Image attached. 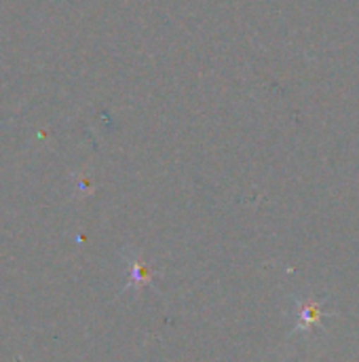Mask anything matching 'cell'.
Segmentation results:
<instances>
[{
    "label": "cell",
    "instance_id": "obj_1",
    "mask_svg": "<svg viewBox=\"0 0 359 362\" xmlns=\"http://www.w3.org/2000/svg\"><path fill=\"white\" fill-rule=\"evenodd\" d=\"M125 259L129 261V267H131V269H129V284L123 288L125 293H127V291H138V288H142V286H146V284H150V282L154 280L157 272H154L152 267H148V265L142 261L140 255L127 250V252H125Z\"/></svg>",
    "mask_w": 359,
    "mask_h": 362
}]
</instances>
